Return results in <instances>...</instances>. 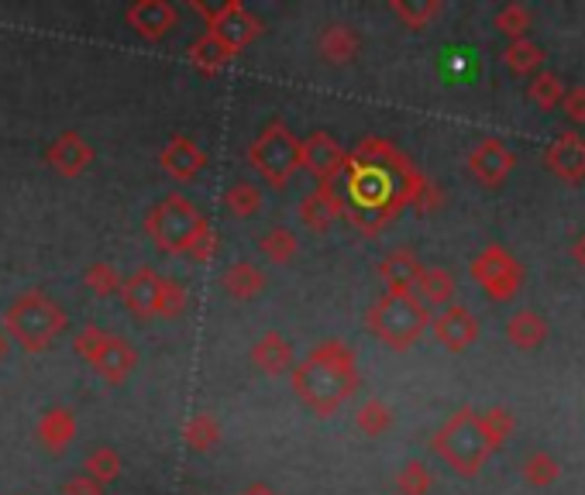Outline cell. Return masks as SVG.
<instances>
[{
  "instance_id": "4",
  "label": "cell",
  "mask_w": 585,
  "mask_h": 495,
  "mask_svg": "<svg viewBox=\"0 0 585 495\" xmlns=\"http://www.w3.org/2000/svg\"><path fill=\"white\" fill-rule=\"evenodd\" d=\"M430 447H435V454L448 464L455 475H461V478L479 475L485 457L492 454L485 433H482V423H479V413L469 410V407L451 413L438 426V433L430 438Z\"/></svg>"
},
{
  "instance_id": "21",
  "label": "cell",
  "mask_w": 585,
  "mask_h": 495,
  "mask_svg": "<svg viewBox=\"0 0 585 495\" xmlns=\"http://www.w3.org/2000/svg\"><path fill=\"white\" fill-rule=\"evenodd\" d=\"M35 433H39L42 447L66 451L73 444V438H76V417H73V410H66V407L45 410L42 420H39V426H35Z\"/></svg>"
},
{
  "instance_id": "1",
  "label": "cell",
  "mask_w": 585,
  "mask_h": 495,
  "mask_svg": "<svg viewBox=\"0 0 585 495\" xmlns=\"http://www.w3.org/2000/svg\"><path fill=\"white\" fill-rule=\"evenodd\" d=\"M293 392L306 410H314L317 417H331L345 407L358 389V361L355 351L345 340H321L306 358H296L293 371Z\"/></svg>"
},
{
  "instance_id": "40",
  "label": "cell",
  "mask_w": 585,
  "mask_h": 495,
  "mask_svg": "<svg viewBox=\"0 0 585 495\" xmlns=\"http://www.w3.org/2000/svg\"><path fill=\"white\" fill-rule=\"evenodd\" d=\"M104 337H107V330L104 327H97V324H86L83 330H76V337H73V351L80 355V358H94L97 351H101V345H104Z\"/></svg>"
},
{
  "instance_id": "43",
  "label": "cell",
  "mask_w": 585,
  "mask_h": 495,
  "mask_svg": "<svg viewBox=\"0 0 585 495\" xmlns=\"http://www.w3.org/2000/svg\"><path fill=\"white\" fill-rule=\"evenodd\" d=\"M59 495H104V485L80 472V475H73V478H66V482H63V488H59Z\"/></svg>"
},
{
  "instance_id": "35",
  "label": "cell",
  "mask_w": 585,
  "mask_h": 495,
  "mask_svg": "<svg viewBox=\"0 0 585 495\" xmlns=\"http://www.w3.org/2000/svg\"><path fill=\"white\" fill-rule=\"evenodd\" d=\"M83 468H86L83 475H90L94 482L107 485V482H114L121 475V454L111 444H101V447H94V451L86 454Z\"/></svg>"
},
{
  "instance_id": "14",
  "label": "cell",
  "mask_w": 585,
  "mask_h": 495,
  "mask_svg": "<svg viewBox=\"0 0 585 495\" xmlns=\"http://www.w3.org/2000/svg\"><path fill=\"white\" fill-rule=\"evenodd\" d=\"M125 21L145 42H159L179 24V11L169 4V0H135V4H128V11H125Z\"/></svg>"
},
{
  "instance_id": "32",
  "label": "cell",
  "mask_w": 585,
  "mask_h": 495,
  "mask_svg": "<svg viewBox=\"0 0 585 495\" xmlns=\"http://www.w3.org/2000/svg\"><path fill=\"white\" fill-rule=\"evenodd\" d=\"M492 24H497V31H500V35H506L510 42L527 39V31L534 28V11L527 4H516V0H513V4H503L497 11Z\"/></svg>"
},
{
  "instance_id": "13",
  "label": "cell",
  "mask_w": 585,
  "mask_h": 495,
  "mask_svg": "<svg viewBox=\"0 0 585 495\" xmlns=\"http://www.w3.org/2000/svg\"><path fill=\"white\" fill-rule=\"evenodd\" d=\"M513 166H516V155L500 138H485L469 151V172L482 186H503Z\"/></svg>"
},
{
  "instance_id": "45",
  "label": "cell",
  "mask_w": 585,
  "mask_h": 495,
  "mask_svg": "<svg viewBox=\"0 0 585 495\" xmlns=\"http://www.w3.org/2000/svg\"><path fill=\"white\" fill-rule=\"evenodd\" d=\"M238 495H280V492H275L269 482H252V485H244Z\"/></svg>"
},
{
  "instance_id": "31",
  "label": "cell",
  "mask_w": 585,
  "mask_h": 495,
  "mask_svg": "<svg viewBox=\"0 0 585 495\" xmlns=\"http://www.w3.org/2000/svg\"><path fill=\"white\" fill-rule=\"evenodd\" d=\"M527 97H531V104H534V107H541V110H554V107H562L565 83H562V76H558V73H547V70H541V73H534V76H531V83H527Z\"/></svg>"
},
{
  "instance_id": "22",
  "label": "cell",
  "mask_w": 585,
  "mask_h": 495,
  "mask_svg": "<svg viewBox=\"0 0 585 495\" xmlns=\"http://www.w3.org/2000/svg\"><path fill=\"white\" fill-rule=\"evenodd\" d=\"M317 49L327 62H334V66H345V62H352L358 55L362 39L352 24H327L317 39Z\"/></svg>"
},
{
  "instance_id": "25",
  "label": "cell",
  "mask_w": 585,
  "mask_h": 495,
  "mask_svg": "<svg viewBox=\"0 0 585 495\" xmlns=\"http://www.w3.org/2000/svg\"><path fill=\"white\" fill-rule=\"evenodd\" d=\"M414 296L424 303V306H451L455 299V275L448 268H427L420 272L417 286H414Z\"/></svg>"
},
{
  "instance_id": "18",
  "label": "cell",
  "mask_w": 585,
  "mask_h": 495,
  "mask_svg": "<svg viewBox=\"0 0 585 495\" xmlns=\"http://www.w3.org/2000/svg\"><path fill=\"white\" fill-rule=\"evenodd\" d=\"M342 213H345V203L334 193V186H317L314 193H306L300 200V221H303L306 231H314V234L331 231Z\"/></svg>"
},
{
  "instance_id": "12",
  "label": "cell",
  "mask_w": 585,
  "mask_h": 495,
  "mask_svg": "<svg viewBox=\"0 0 585 495\" xmlns=\"http://www.w3.org/2000/svg\"><path fill=\"white\" fill-rule=\"evenodd\" d=\"M45 162H49V169L55 176L76 179V176H83L90 169V162H94V148H90V141L80 131H63L59 138L49 141Z\"/></svg>"
},
{
  "instance_id": "6",
  "label": "cell",
  "mask_w": 585,
  "mask_h": 495,
  "mask_svg": "<svg viewBox=\"0 0 585 495\" xmlns=\"http://www.w3.org/2000/svg\"><path fill=\"white\" fill-rule=\"evenodd\" d=\"M249 162L269 186L283 190L300 169V138L283 120H269L249 145Z\"/></svg>"
},
{
  "instance_id": "41",
  "label": "cell",
  "mask_w": 585,
  "mask_h": 495,
  "mask_svg": "<svg viewBox=\"0 0 585 495\" xmlns=\"http://www.w3.org/2000/svg\"><path fill=\"white\" fill-rule=\"evenodd\" d=\"M187 309V289L176 278L163 275V317H179Z\"/></svg>"
},
{
  "instance_id": "3",
  "label": "cell",
  "mask_w": 585,
  "mask_h": 495,
  "mask_svg": "<svg viewBox=\"0 0 585 495\" xmlns=\"http://www.w3.org/2000/svg\"><path fill=\"white\" fill-rule=\"evenodd\" d=\"M365 327L393 351H410L430 327V309L414 293H383L365 314Z\"/></svg>"
},
{
  "instance_id": "23",
  "label": "cell",
  "mask_w": 585,
  "mask_h": 495,
  "mask_svg": "<svg viewBox=\"0 0 585 495\" xmlns=\"http://www.w3.org/2000/svg\"><path fill=\"white\" fill-rule=\"evenodd\" d=\"M506 340L520 351H534L547 340V320L534 309H516V314L506 320Z\"/></svg>"
},
{
  "instance_id": "38",
  "label": "cell",
  "mask_w": 585,
  "mask_h": 495,
  "mask_svg": "<svg viewBox=\"0 0 585 495\" xmlns=\"http://www.w3.org/2000/svg\"><path fill=\"white\" fill-rule=\"evenodd\" d=\"M430 485H435V478H430V468L424 461H407L404 468H399V475H396L399 495H427Z\"/></svg>"
},
{
  "instance_id": "46",
  "label": "cell",
  "mask_w": 585,
  "mask_h": 495,
  "mask_svg": "<svg viewBox=\"0 0 585 495\" xmlns=\"http://www.w3.org/2000/svg\"><path fill=\"white\" fill-rule=\"evenodd\" d=\"M572 259H575V262H578V265L585 268V231H582V234H578V238L572 241Z\"/></svg>"
},
{
  "instance_id": "42",
  "label": "cell",
  "mask_w": 585,
  "mask_h": 495,
  "mask_svg": "<svg viewBox=\"0 0 585 495\" xmlns=\"http://www.w3.org/2000/svg\"><path fill=\"white\" fill-rule=\"evenodd\" d=\"M562 114L572 120V124H585V86H572L565 89V97H562Z\"/></svg>"
},
{
  "instance_id": "28",
  "label": "cell",
  "mask_w": 585,
  "mask_h": 495,
  "mask_svg": "<svg viewBox=\"0 0 585 495\" xmlns=\"http://www.w3.org/2000/svg\"><path fill=\"white\" fill-rule=\"evenodd\" d=\"M259 252H262L269 262H275V265H286V262H293L296 252H300V238H296L290 228L275 224V228H269V231L259 238Z\"/></svg>"
},
{
  "instance_id": "7",
  "label": "cell",
  "mask_w": 585,
  "mask_h": 495,
  "mask_svg": "<svg viewBox=\"0 0 585 495\" xmlns=\"http://www.w3.org/2000/svg\"><path fill=\"white\" fill-rule=\"evenodd\" d=\"M472 278L492 299H513L523 286V265L500 244H489L472 259Z\"/></svg>"
},
{
  "instance_id": "37",
  "label": "cell",
  "mask_w": 585,
  "mask_h": 495,
  "mask_svg": "<svg viewBox=\"0 0 585 495\" xmlns=\"http://www.w3.org/2000/svg\"><path fill=\"white\" fill-rule=\"evenodd\" d=\"M83 286L94 296H114L121 293V272L111 262H94L83 268Z\"/></svg>"
},
{
  "instance_id": "34",
  "label": "cell",
  "mask_w": 585,
  "mask_h": 495,
  "mask_svg": "<svg viewBox=\"0 0 585 495\" xmlns=\"http://www.w3.org/2000/svg\"><path fill=\"white\" fill-rule=\"evenodd\" d=\"M355 426L365 433V438H383V433L393 426V410L383 399H365L358 413H355Z\"/></svg>"
},
{
  "instance_id": "36",
  "label": "cell",
  "mask_w": 585,
  "mask_h": 495,
  "mask_svg": "<svg viewBox=\"0 0 585 495\" xmlns=\"http://www.w3.org/2000/svg\"><path fill=\"white\" fill-rule=\"evenodd\" d=\"M479 423H482V433H485V441L492 451H500L510 438H513V430H516V420L510 410L497 407V410H485L479 413Z\"/></svg>"
},
{
  "instance_id": "17",
  "label": "cell",
  "mask_w": 585,
  "mask_h": 495,
  "mask_svg": "<svg viewBox=\"0 0 585 495\" xmlns=\"http://www.w3.org/2000/svg\"><path fill=\"white\" fill-rule=\"evenodd\" d=\"M90 365H94L111 386H121V382H125V379L132 376V371H135V365H138V351L132 348V340L117 337V334H107V337H104V345H101V351H97L94 358H90Z\"/></svg>"
},
{
  "instance_id": "16",
  "label": "cell",
  "mask_w": 585,
  "mask_h": 495,
  "mask_svg": "<svg viewBox=\"0 0 585 495\" xmlns=\"http://www.w3.org/2000/svg\"><path fill=\"white\" fill-rule=\"evenodd\" d=\"M544 162H547V169L558 176V179H565V182H582V179H585V138L575 135V131L558 135V138L547 145Z\"/></svg>"
},
{
  "instance_id": "29",
  "label": "cell",
  "mask_w": 585,
  "mask_h": 495,
  "mask_svg": "<svg viewBox=\"0 0 585 495\" xmlns=\"http://www.w3.org/2000/svg\"><path fill=\"white\" fill-rule=\"evenodd\" d=\"M520 472H523V482L534 485V488H547L562 478V461L547 454V451H531L527 457H523L520 464Z\"/></svg>"
},
{
  "instance_id": "9",
  "label": "cell",
  "mask_w": 585,
  "mask_h": 495,
  "mask_svg": "<svg viewBox=\"0 0 585 495\" xmlns=\"http://www.w3.org/2000/svg\"><path fill=\"white\" fill-rule=\"evenodd\" d=\"M348 166V151L337 145L327 131H311L300 141V169H306L317 186H331Z\"/></svg>"
},
{
  "instance_id": "11",
  "label": "cell",
  "mask_w": 585,
  "mask_h": 495,
  "mask_svg": "<svg viewBox=\"0 0 585 495\" xmlns=\"http://www.w3.org/2000/svg\"><path fill=\"white\" fill-rule=\"evenodd\" d=\"M430 330H435L438 345L448 348V351H455V355L466 351V348H472L476 340H479V320H476L472 309L461 306V303L445 306L441 314L430 320Z\"/></svg>"
},
{
  "instance_id": "24",
  "label": "cell",
  "mask_w": 585,
  "mask_h": 495,
  "mask_svg": "<svg viewBox=\"0 0 585 495\" xmlns=\"http://www.w3.org/2000/svg\"><path fill=\"white\" fill-rule=\"evenodd\" d=\"M221 289L231 299H252L265 289V272L255 262H234L221 275Z\"/></svg>"
},
{
  "instance_id": "20",
  "label": "cell",
  "mask_w": 585,
  "mask_h": 495,
  "mask_svg": "<svg viewBox=\"0 0 585 495\" xmlns=\"http://www.w3.org/2000/svg\"><path fill=\"white\" fill-rule=\"evenodd\" d=\"M252 361H255V368L265 371V376H286V371H293V365H296V351L280 330H265L252 345Z\"/></svg>"
},
{
  "instance_id": "19",
  "label": "cell",
  "mask_w": 585,
  "mask_h": 495,
  "mask_svg": "<svg viewBox=\"0 0 585 495\" xmlns=\"http://www.w3.org/2000/svg\"><path fill=\"white\" fill-rule=\"evenodd\" d=\"M424 272V262L410 252V247H396L379 262V278L386 293H414L417 278Z\"/></svg>"
},
{
  "instance_id": "26",
  "label": "cell",
  "mask_w": 585,
  "mask_h": 495,
  "mask_svg": "<svg viewBox=\"0 0 585 495\" xmlns=\"http://www.w3.org/2000/svg\"><path fill=\"white\" fill-rule=\"evenodd\" d=\"M503 66H506L513 76H534V73H541V66H544V49H541L537 42H531V39H516V42H510L506 52H503Z\"/></svg>"
},
{
  "instance_id": "2",
  "label": "cell",
  "mask_w": 585,
  "mask_h": 495,
  "mask_svg": "<svg viewBox=\"0 0 585 495\" xmlns=\"http://www.w3.org/2000/svg\"><path fill=\"white\" fill-rule=\"evenodd\" d=\"M66 324H70L66 309L42 289L21 293L4 314V334L14 337L18 345L32 355L45 351L52 340L66 330Z\"/></svg>"
},
{
  "instance_id": "15",
  "label": "cell",
  "mask_w": 585,
  "mask_h": 495,
  "mask_svg": "<svg viewBox=\"0 0 585 495\" xmlns=\"http://www.w3.org/2000/svg\"><path fill=\"white\" fill-rule=\"evenodd\" d=\"M159 166H163L166 176H173V179H179V182H190V179H197V176L203 172L207 151H203L194 138L176 135V138H169V141L163 145Z\"/></svg>"
},
{
  "instance_id": "30",
  "label": "cell",
  "mask_w": 585,
  "mask_h": 495,
  "mask_svg": "<svg viewBox=\"0 0 585 495\" xmlns=\"http://www.w3.org/2000/svg\"><path fill=\"white\" fill-rule=\"evenodd\" d=\"M182 441H187L190 451L207 454L213 444L221 441V423H218V417H213V413H194V417L187 420V426H182Z\"/></svg>"
},
{
  "instance_id": "10",
  "label": "cell",
  "mask_w": 585,
  "mask_h": 495,
  "mask_svg": "<svg viewBox=\"0 0 585 495\" xmlns=\"http://www.w3.org/2000/svg\"><path fill=\"white\" fill-rule=\"evenodd\" d=\"M121 299L138 320L163 317V275L156 268H135L128 278H121Z\"/></svg>"
},
{
  "instance_id": "8",
  "label": "cell",
  "mask_w": 585,
  "mask_h": 495,
  "mask_svg": "<svg viewBox=\"0 0 585 495\" xmlns=\"http://www.w3.org/2000/svg\"><path fill=\"white\" fill-rule=\"evenodd\" d=\"M194 11H200L207 18V31L213 39H221L231 52L244 49L262 35V21L244 11L241 4H234V0L231 4H218V8H203L194 0Z\"/></svg>"
},
{
  "instance_id": "27",
  "label": "cell",
  "mask_w": 585,
  "mask_h": 495,
  "mask_svg": "<svg viewBox=\"0 0 585 495\" xmlns=\"http://www.w3.org/2000/svg\"><path fill=\"white\" fill-rule=\"evenodd\" d=\"M231 49L221 42V39H213L210 31H203V35L190 45V62L197 70H203V73H218V70H224L228 62H231Z\"/></svg>"
},
{
  "instance_id": "5",
  "label": "cell",
  "mask_w": 585,
  "mask_h": 495,
  "mask_svg": "<svg viewBox=\"0 0 585 495\" xmlns=\"http://www.w3.org/2000/svg\"><path fill=\"white\" fill-rule=\"evenodd\" d=\"M203 228H207L203 210L194 200L179 197V193L163 197L159 203H152V210L145 213V234L156 241V247H163V252H169V255L187 252Z\"/></svg>"
},
{
  "instance_id": "33",
  "label": "cell",
  "mask_w": 585,
  "mask_h": 495,
  "mask_svg": "<svg viewBox=\"0 0 585 495\" xmlns=\"http://www.w3.org/2000/svg\"><path fill=\"white\" fill-rule=\"evenodd\" d=\"M262 203H265V197H262V190L255 182H244V179H238V182H231L228 186V193H224V207L234 213V217H255L259 210H262Z\"/></svg>"
},
{
  "instance_id": "39",
  "label": "cell",
  "mask_w": 585,
  "mask_h": 495,
  "mask_svg": "<svg viewBox=\"0 0 585 495\" xmlns=\"http://www.w3.org/2000/svg\"><path fill=\"white\" fill-rule=\"evenodd\" d=\"M389 11L404 21L407 28H427L430 18H438L441 14V4H435V0H424V4H410V0H393Z\"/></svg>"
},
{
  "instance_id": "47",
  "label": "cell",
  "mask_w": 585,
  "mask_h": 495,
  "mask_svg": "<svg viewBox=\"0 0 585 495\" xmlns=\"http://www.w3.org/2000/svg\"><path fill=\"white\" fill-rule=\"evenodd\" d=\"M8 351H11V340H8V334H4V330H0V361L8 358Z\"/></svg>"
},
{
  "instance_id": "44",
  "label": "cell",
  "mask_w": 585,
  "mask_h": 495,
  "mask_svg": "<svg viewBox=\"0 0 585 495\" xmlns=\"http://www.w3.org/2000/svg\"><path fill=\"white\" fill-rule=\"evenodd\" d=\"M213 247H218V241H213V231H210V224L194 238V244L187 247V255L194 259V262H210L213 259Z\"/></svg>"
}]
</instances>
